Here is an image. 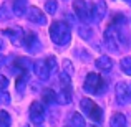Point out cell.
Returning a JSON list of instances; mask_svg holds the SVG:
<instances>
[{
  "label": "cell",
  "mask_w": 131,
  "mask_h": 127,
  "mask_svg": "<svg viewBox=\"0 0 131 127\" xmlns=\"http://www.w3.org/2000/svg\"><path fill=\"white\" fill-rule=\"evenodd\" d=\"M73 10L77 13L78 20H81L83 23H88L91 20H95V10L93 5H88L85 0H75L73 2Z\"/></svg>",
  "instance_id": "3"
},
{
  "label": "cell",
  "mask_w": 131,
  "mask_h": 127,
  "mask_svg": "<svg viewBox=\"0 0 131 127\" xmlns=\"http://www.w3.org/2000/svg\"><path fill=\"white\" fill-rule=\"evenodd\" d=\"M119 30L115 28V25H110L105 30V41L111 51H118V43H119Z\"/></svg>",
  "instance_id": "5"
},
{
  "label": "cell",
  "mask_w": 131,
  "mask_h": 127,
  "mask_svg": "<svg viewBox=\"0 0 131 127\" xmlns=\"http://www.w3.org/2000/svg\"><path fill=\"white\" fill-rule=\"evenodd\" d=\"M45 119V107L42 102L33 101L32 106H30V121L33 124H42Z\"/></svg>",
  "instance_id": "6"
},
{
  "label": "cell",
  "mask_w": 131,
  "mask_h": 127,
  "mask_svg": "<svg viewBox=\"0 0 131 127\" xmlns=\"http://www.w3.org/2000/svg\"><path fill=\"white\" fill-rule=\"evenodd\" d=\"M27 18L32 23H37V25H45V23H47L45 13L40 8H37V7H30V8L27 10Z\"/></svg>",
  "instance_id": "9"
},
{
  "label": "cell",
  "mask_w": 131,
  "mask_h": 127,
  "mask_svg": "<svg viewBox=\"0 0 131 127\" xmlns=\"http://www.w3.org/2000/svg\"><path fill=\"white\" fill-rule=\"evenodd\" d=\"M95 64L100 71H110L113 68V60L110 56H100V58H96Z\"/></svg>",
  "instance_id": "13"
},
{
  "label": "cell",
  "mask_w": 131,
  "mask_h": 127,
  "mask_svg": "<svg viewBox=\"0 0 131 127\" xmlns=\"http://www.w3.org/2000/svg\"><path fill=\"white\" fill-rule=\"evenodd\" d=\"M119 66H121L123 73L128 74V76H131V58H123L121 63H119Z\"/></svg>",
  "instance_id": "21"
},
{
  "label": "cell",
  "mask_w": 131,
  "mask_h": 127,
  "mask_svg": "<svg viewBox=\"0 0 131 127\" xmlns=\"http://www.w3.org/2000/svg\"><path fill=\"white\" fill-rule=\"evenodd\" d=\"M128 92H129V99H131V83H128Z\"/></svg>",
  "instance_id": "30"
},
{
  "label": "cell",
  "mask_w": 131,
  "mask_h": 127,
  "mask_svg": "<svg viewBox=\"0 0 131 127\" xmlns=\"http://www.w3.org/2000/svg\"><path fill=\"white\" fill-rule=\"evenodd\" d=\"M3 46H5V45H3V41L0 40V50H3Z\"/></svg>",
  "instance_id": "31"
},
{
  "label": "cell",
  "mask_w": 131,
  "mask_h": 127,
  "mask_svg": "<svg viewBox=\"0 0 131 127\" xmlns=\"http://www.w3.org/2000/svg\"><path fill=\"white\" fill-rule=\"evenodd\" d=\"M83 89L86 92H90V94H101V92L106 91V84L96 73H90L85 78Z\"/></svg>",
  "instance_id": "2"
},
{
  "label": "cell",
  "mask_w": 131,
  "mask_h": 127,
  "mask_svg": "<svg viewBox=\"0 0 131 127\" xmlns=\"http://www.w3.org/2000/svg\"><path fill=\"white\" fill-rule=\"evenodd\" d=\"M50 38L58 46H65L71 40V32L67 22H53L50 25Z\"/></svg>",
  "instance_id": "1"
},
{
  "label": "cell",
  "mask_w": 131,
  "mask_h": 127,
  "mask_svg": "<svg viewBox=\"0 0 131 127\" xmlns=\"http://www.w3.org/2000/svg\"><path fill=\"white\" fill-rule=\"evenodd\" d=\"M60 83H61V88H71V78L67 73L61 71L60 73Z\"/></svg>",
  "instance_id": "23"
},
{
  "label": "cell",
  "mask_w": 131,
  "mask_h": 127,
  "mask_svg": "<svg viewBox=\"0 0 131 127\" xmlns=\"http://www.w3.org/2000/svg\"><path fill=\"white\" fill-rule=\"evenodd\" d=\"M2 35L10 38V41H13V43H22L25 32L22 28H5V30H2Z\"/></svg>",
  "instance_id": "11"
},
{
  "label": "cell",
  "mask_w": 131,
  "mask_h": 127,
  "mask_svg": "<svg viewBox=\"0 0 131 127\" xmlns=\"http://www.w3.org/2000/svg\"><path fill=\"white\" fill-rule=\"evenodd\" d=\"M71 124H73V127H85L86 122H85V119L81 117V114L75 112V114H71Z\"/></svg>",
  "instance_id": "19"
},
{
  "label": "cell",
  "mask_w": 131,
  "mask_h": 127,
  "mask_svg": "<svg viewBox=\"0 0 131 127\" xmlns=\"http://www.w3.org/2000/svg\"><path fill=\"white\" fill-rule=\"evenodd\" d=\"M3 63H5V56H3V54H0V68L3 66Z\"/></svg>",
  "instance_id": "29"
},
{
  "label": "cell",
  "mask_w": 131,
  "mask_h": 127,
  "mask_svg": "<svg viewBox=\"0 0 131 127\" xmlns=\"http://www.w3.org/2000/svg\"><path fill=\"white\" fill-rule=\"evenodd\" d=\"M78 33H80V36H81V38H85V40L91 38V30L86 28V26H80V28H78Z\"/></svg>",
  "instance_id": "25"
},
{
  "label": "cell",
  "mask_w": 131,
  "mask_h": 127,
  "mask_svg": "<svg viewBox=\"0 0 131 127\" xmlns=\"http://www.w3.org/2000/svg\"><path fill=\"white\" fill-rule=\"evenodd\" d=\"M10 124H12L10 114L7 111H0V127H10Z\"/></svg>",
  "instance_id": "20"
},
{
  "label": "cell",
  "mask_w": 131,
  "mask_h": 127,
  "mask_svg": "<svg viewBox=\"0 0 131 127\" xmlns=\"http://www.w3.org/2000/svg\"><path fill=\"white\" fill-rule=\"evenodd\" d=\"M57 102H60V104H70L71 102V88H61V92L57 94Z\"/></svg>",
  "instance_id": "14"
},
{
  "label": "cell",
  "mask_w": 131,
  "mask_h": 127,
  "mask_svg": "<svg viewBox=\"0 0 131 127\" xmlns=\"http://www.w3.org/2000/svg\"><path fill=\"white\" fill-rule=\"evenodd\" d=\"M45 61H47V66L50 68L51 73H53V71H57V60H55V56H48Z\"/></svg>",
  "instance_id": "27"
},
{
  "label": "cell",
  "mask_w": 131,
  "mask_h": 127,
  "mask_svg": "<svg viewBox=\"0 0 131 127\" xmlns=\"http://www.w3.org/2000/svg\"><path fill=\"white\" fill-rule=\"evenodd\" d=\"M42 97H43L45 104H53V102H57V94H55L53 89H43Z\"/></svg>",
  "instance_id": "17"
},
{
  "label": "cell",
  "mask_w": 131,
  "mask_h": 127,
  "mask_svg": "<svg viewBox=\"0 0 131 127\" xmlns=\"http://www.w3.org/2000/svg\"><path fill=\"white\" fill-rule=\"evenodd\" d=\"M80 106H81V111H85V114L88 116L91 121H95V122H100L103 119V111H101V107H100L98 104H96L93 99H90V97H83L81 99V102H80Z\"/></svg>",
  "instance_id": "4"
},
{
  "label": "cell",
  "mask_w": 131,
  "mask_h": 127,
  "mask_svg": "<svg viewBox=\"0 0 131 127\" xmlns=\"http://www.w3.org/2000/svg\"><path fill=\"white\" fill-rule=\"evenodd\" d=\"M7 86H8V79H7L3 74H0V91H5Z\"/></svg>",
  "instance_id": "28"
},
{
  "label": "cell",
  "mask_w": 131,
  "mask_h": 127,
  "mask_svg": "<svg viewBox=\"0 0 131 127\" xmlns=\"http://www.w3.org/2000/svg\"><path fill=\"white\" fill-rule=\"evenodd\" d=\"M33 73H35L37 78L42 79V81H47L48 78L51 76V71H50V68L47 66V61L45 60H38V61L33 63Z\"/></svg>",
  "instance_id": "7"
},
{
  "label": "cell",
  "mask_w": 131,
  "mask_h": 127,
  "mask_svg": "<svg viewBox=\"0 0 131 127\" xmlns=\"http://www.w3.org/2000/svg\"><path fill=\"white\" fill-rule=\"evenodd\" d=\"M12 8H13V13H15L17 17L27 15V10H28L27 0H13L12 2Z\"/></svg>",
  "instance_id": "12"
},
{
  "label": "cell",
  "mask_w": 131,
  "mask_h": 127,
  "mask_svg": "<svg viewBox=\"0 0 131 127\" xmlns=\"http://www.w3.org/2000/svg\"><path fill=\"white\" fill-rule=\"evenodd\" d=\"M22 45L27 48L28 51H37L38 50V38H37V35L33 32H25V35H23V40H22Z\"/></svg>",
  "instance_id": "10"
},
{
  "label": "cell",
  "mask_w": 131,
  "mask_h": 127,
  "mask_svg": "<svg viewBox=\"0 0 131 127\" xmlns=\"http://www.w3.org/2000/svg\"><path fill=\"white\" fill-rule=\"evenodd\" d=\"M57 8H58L57 0H47V3H45V10H47V13L53 15V13L57 12Z\"/></svg>",
  "instance_id": "22"
},
{
  "label": "cell",
  "mask_w": 131,
  "mask_h": 127,
  "mask_svg": "<svg viewBox=\"0 0 131 127\" xmlns=\"http://www.w3.org/2000/svg\"><path fill=\"white\" fill-rule=\"evenodd\" d=\"M90 127H96V125H90Z\"/></svg>",
  "instance_id": "32"
},
{
  "label": "cell",
  "mask_w": 131,
  "mask_h": 127,
  "mask_svg": "<svg viewBox=\"0 0 131 127\" xmlns=\"http://www.w3.org/2000/svg\"><path fill=\"white\" fill-rule=\"evenodd\" d=\"M27 79H28L27 73H22L18 78H17V84H15V88H17V91H18V92H23V89H25V84H27Z\"/></svg>",
  "instance_id": "18"
},
{
  "label": "cell",
  "mask_w": 131,
  "mask_h": 127,
  "mask_svg": "<svg viewBox=\"0 0 131 127\" xmlns=\"http://www.w3.org/2000/svg\"><path fill=\"white\" fill-rule=\"evenodd\" d=\"M10 8H8V5H2L0 7V22H5V20H8L10 18Z\"/></svg>",
  "instance_id": "24"
},
{
  "label": "cell",
  "mask_w": 131,
  "mask_h": 127,
  "mask_svg": "<svg viewBox=\"0 0 131 127\" xmlns=\"http://www.w3.org/2000/svg\"><path fill=\"white\" fill-rule=\"evenodd\" d=\"M25 127H28V125H25Z\"/></svg>",
  "instance_id": "33"
},
{
  "label": "cell",
  "mask_w": 131,
  "mask_h": 127,
  "mask_svg": "<svg viewBox=\"0 0 131 127\" xmlns=\"http://www.w3.org/2000/svg\"><path fill=\"white\" fill-rule=\"evenodd\" d=\"M126 2H128V0H126Z\"/></svg>",
  "instance_id": "34"
},
{
  "label": "cell",
  "mask_w": 131,
  "mask_h": 127,
  "mask_svg": "<svg viewBox=\"0 0 131 127\" xmlns=\"http://www.w3.org/2000/svg\"><path fill=\"white\" fill-rule=\"evenodd\" d=\"M63 73H67L70 78H71V74H73V64H71L68 60L63 61Z\"/></svg>",
  "instance_id": "26"
},
{
  "label": "cell",
  "mask_w": 131,
  "mask_h": 127,
  "mask_svg": "<svg viewBox=\"0 0 131 127\" xmlns=\"http://www.w3.org/2000/svg\"><path fill=\"white\" fill-rule=\"evenodd\" d=\"M110 125L111 127H126V117L119 112L111 116V121H110Z\"/></svg>",
  "instance_id": "15"
},
{
  "label": "cell",
  "mask_w": 131,
  "mask_h": 127,
  "mask_svg": "<svg viewBox=\"0 0 131 127\" xmlns=\"http://www.w3.org/2000/svg\"><path fill=\"white\" fill-rule=\"evenodd\" d=\"M93 10H95V20H101L106 15V3L98 2L96 5H93Z\"/></svg>",
  "instance_id": "16"
},
{
  "label": "cell",
  "mask_w": 131,
  "mask_h": 127,
  "mask_svg": "<svg viewBox=\"0 0 131 127\" xmlns=\"http://www.w3.org/2000/svg\"><path fill=\"white\" fill-rule=\"evenodd\" d=\"M115 94H116V102H118L119 106H125L131 101L129 92H128V83H118L116 84Z\"/></svg>",
  "instance_id": "8"
}]
</instances>
